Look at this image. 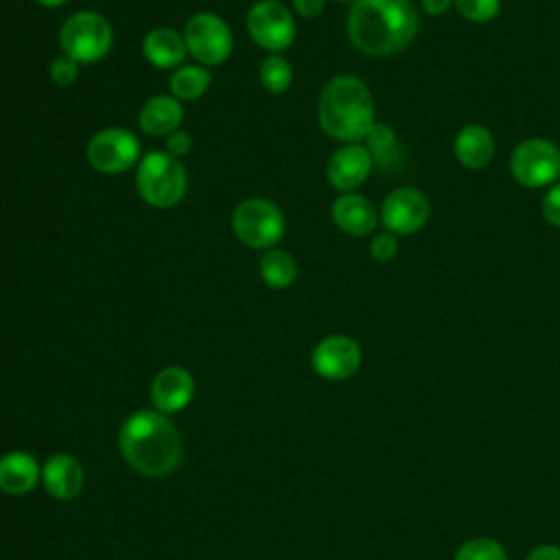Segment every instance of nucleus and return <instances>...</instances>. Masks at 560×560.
I'll return each mask as SVG.
<instances>
[{"label":"nucleus","mask_w":560,"mask_h":560,"mask_svg":"<svg viewBox=\"0 0 560 560\" xmlns=\"http://www.w3.org/2000/svg\"><path fill=\"white\" fill-rule=\"evenodd\" d=\"M346 31L352 46L368 57H387L405 50L420 31L411 0H354Z\"/></svg>","instance_id":"obj_1"},{"label":"nucleus","mask_w":560,"mask_h":560,"mask_svg":"<svg viewBox=\"0 0 560 560\" xmlns=\"http://www.w3.org/2000/svg\"><path fill=\"white\" fill-rule=\"evenodd\" d=\"M125 462L144 477H166L182 459V440L173 422L160 411L131 413L118 435Z\"/></svg>","instance_id":"obj_2"},{"label":"nucleus","mask_w":560,"mask_h":560,"mask_svg":"<svg viewBox=\"0 0 560 560\" xmlns=\"http://www.w3.org/2000/svg\"><path fill=\"white\" fill-rule=\"evenodd\" d=\"M317 122L332 140L363 142L376 122L370 88L354 74L328 79L317 101Z\"/></svg>","instance_id":"obj_3"},{"label":"nucleus","mask_w":560,"mask_h":560,"mask_svg":"<svg viewBox=\"0 0 560 560\" xmlns=\"http://www.w3.org/2000/svg\"><path fill=\"white\" fill-rule=\"evenodd\" d=\"M136 188L144 203L166 210L184 199L188 175L179 158L166 151H149L136 166Z\"/></svg>","instance_id":"obj_4"},{"label":"nucleus","mask_w":560,"mask_h":560,"mask_svg":"<svg viewBox=\"0 0 560 560\" xmlns=\"http://www.w3.org/2000/svg\"><path fill=\"white\" fill-rule=\"evenodd\" d=\"M114 44V31L105 15L96 11H77L72 13L61 31L59 46L61 52L74 59L79 66H90L107 57Z\"/></svg>","instance_id":"obj_5"},{"label":"nucleus","mask_w":560,"mask_h":560,"mask_svg":"<svg viewBox=\"0 0 560 560\" xmlns=\"http://www.w3.org/2000/svg\"><path fill=\"white\" fill-rule=\"evenodd\" d=\"M232 232L245 247L267 252L282 241L287 232V219L280 206L271 199L249 197L234 208Z\"/></svg>","instance_id":"obj_6"},{"label":"nucleus","mask_w":560,"mask_h":560,"mask_svg":"<svg viewBox=\"0 0 560 560\" xmlns=\"http://www.w3.org/2000/svg\"><path fill=\"white\" fill-rule=\"evenodd\" d=\"M510 173L523 188H549L560 179V147L547 138H527L510 155Z\"/></svg>","instance_id":"obj_7"},{"label":"nucleus","mask_w":560,"mask_h":560,"mask_svg":"<svg viewBox=\"0 0 560 560\" xmlns=\"http://www.w3.org/2000/svg\"><path fill=\"white\" fill-rule=\"evenodd\" d=\"M184 42L188 55L199 66H221L230 59L234 48V37L223 18L210 11L195 13L184 26Z\"/></svg>","instance_id":"obj_8"},{"label":"nucleus","mask_w":560,"mask_h":560,"mask_svg":"<svg viewBox=\"0 0 560 560\" xmlns=\"http://www.w3.org/2000/svg\"><path fill=\"white\" fill-rule=\"evenodd\" d=\"M85 158L94 171L105 175H120L131 166H138L142 147L133 131L125 127H105L88 140Z\"/></svg>","instance_id":"obj_9"},{"label":"nucleus","mask_w":560,"mask_h":560,"mask_svg":"<svg viewBox=\"0 0 560 560\" xmlns=\"http://www.w3.org/2000/svg\"><path fill=\"white\" fill-rule=\"evenodd\" d=\"M245 26L249 37L269 55H280L295 39V18L280 0H258L249 7Z\"/></svg>","instance_id":"obj_10"},{"label":"nucleus","mask_w":560,"mask_h":560,"mask_svg":"<svg viewBox=\"0 0 560 560\" xmlns=\"http://www.w3.org/2000/svg\"><path fill=\"white\" fill-rule=\"evenodd\" d=\"M431 217L429 197L413 186H398L389 190L378 208L383 228L396 236L420 232Z\"/></svg>","instance_id":"obj_11"},{"label":"nucleus","mask_w":560,"mask_h":560,"mask_svg":"<svg viewBox=\"0 0 560 560\" xmlns=\"http://www.w3.org/2000/svg\"><path fill=\"white\" fill-rule=\"evenodd\" d=\"M311 365L326 381L350 378L361 365V346L348 335L324 337L311 352Z\"/></svg>","instance_id":"obj_12"},{"label":"nucleus","mask_w":560,"mask_h":560,"mask_svg":"<svg viewBox=\"0 0 560 560\" xmlns=\"http://www.w3.org/2000/svg\"><path fill=\"white\" fill-rule=\"evenodd\" d=\"M374 168V160L365 144H341L326 162V179L339 192H354L365 184Z\"/></svg>","instance_id":"obj_13"},{"label":"nucleus","mask_w":560,"mask_h":560,"mask_svg":"<svg viewBox=\"0 0 560 560\" xmlns=\"http://www.w3.org/2000/svg\"><path fill=\"white\" fill-rule=\"evenodd\" d=\"M332 223L348 236H368L381 223L374 203L359 192H341L330 208Z\"/></svg>","instance_id":"obj_14"},{"label":"nucleus","mask_w":560,"mask_h":560,"mask_svg":"<svg viewBox=\"0 0 560 560\" xmlns=\"http://www.w3.org/2000/svg\"><path fill=\"white\" fill-rule=\"evenodd\" d=\"M195 394V381L188 370L168 365L160 370L151 383V400L160 413L182 411Z\"/></svg>","instance_id":"obj_15"},{"label":"nucleus","mask_w":560,"mask_h":560,"mask_svg":"<svg viewBox=\"0 0 560 560\" xmlns=\"http://www.w3.org/2000/svg\"><path fill=\"white\" fill-rule=\"evenodd\" d=\"M494 149L492 131L479 122L464 125L453 140V155L468 171L486 168L494 158Z\"/></svg>","instance_id":"obj_16"},{"label":"nucleus","mask_w":560,"mask_h":560,"mask_svg":"<svg viewBox=\"0 0 560 560\" xmlns=\"http://www.w3.org/2000/svg\"><path fill=\"white\" fill-rule=\"evenodd\" d=\"M42 481L50 497L70 501L83 488V468L68 453H55L46 459L42 468Z\"/></svg>","instance_id":"obj_17"},{"label":"nucleus","mask_w":560,"mask_h":560,"mask_svg":"<svg viewBox=\"0 0 560 560\" xmlns=\"http://www.w3.org/2000/svg\"><path fill=\"white\" fill-rule=\"evenodd\" d=\"M184 35L168 26H155L142 37V57L160 70L179 68L186 59Z\"/></svg>","instance_id":"obj_18"},{"label":"nucleus","mask_w":560,"mask_h":560,"mask_svg":"<svg viewBox=\"0 0 560 560\" xmlns=\"http://www.w3.org/2000/svg\"><path fill=\"white\" fill-rule=\"evenodd\" d=\"M182 120H184L182 101H177L171 94L151 96L138 114V127L147 136H155V138L171 136L173 131L179 129Z\"/></svg>","instance_id":"obj_19"},{"label":"nucleus","mask_w":560,"mask_h":560,"mask_svg":"<svg viewBox=\"0 0 560 560\" xmlns=\"http://www.w3.org/2000/svg\"><path fill=\"white\" fill-rule=\"evenodd\" d=\"M42 479V468L31 453L11 451L0 457V490L7 494H26Z\"/></svg>","instance_id":"obj_20"},{"label":"nucleus","mask_w":560,"mask_h":560,"mask_svg":"<svg viewBox=\"0 0 560 560\" xmlns=\"http://www.w3.org/2000/svg\"><path fill=\"white\" fill-rule=\"evenodd\" d=\"M210 72L206 66H199V63H182L179 68H175V72L171 74V81H168V90H171V96H175L177 101L182 103H188V101H197L201 98L208 88H210Z\"/></svg>","instance_id":"obj_21"},{"label":"nucleus","mask_w":560,"mask_h":560,"mask_svg":"<svg viewBox=\"0 0 560 560\" xmlns=\"http://www.w3.org/2000/svg\"><path fill=\"white\" fill-rule=\"evenodd\" d=\"M258 271L269 289H287L298 278V262L289 252L271 247L260 256Z\"/></svg>","instance_id":"obj_22"},{"label":"nucleus","mask_w":560,"mask_h":560,"mask_svg":"<svg viewBox=\"0 0 560 560\" xmlns=\"http://www.w3.org/2000/svg\"><path fill=\"white\" fill-rule=\"evenodd\" d=\"M365 147H368L374 164H378V166H392L400 155L398 136H396L394 127L387 122H374V127L370 129V133L365 138Z\"/></svg>","instance_id":"obj_23"},{"label":"nucleus","mask_w":560,"mask_h":560,"mask_svg":"<svg viewBox=\"0 0 560 560\" xmlns=\"http://www.w3.org/2000/svg\"><path fill=\"white\" fill-rule=\"evenodd\" d=\"M258 81L269 94H284L293 81V68L282 55H267L258 68Z\"/></svg>","instance_id":"obj_24"},{"label":"nucleus","mask_w":560,"mask_h":560,"mask_svg":"<svg viewBox=\"0 0 560 560\" xmlns=\"http://www.w3.org/2000/svg\"><path fill=\"white\" fill-rule=\"evenodd\" d=\"M455 560H508V553L499 540L479 536L466 540L455 551Z\"/></svg>","instance_id":"obj_25"},{"label":"nucleus","mask_w":560,"mask_h":560,"mask_svg":"<svg viewBox=\"0 0 560 560\" xmlns=\"http://www.w3.org/2000/svg\"><path fill=\"white\" fill-rule=\"evenodd\" d=\"M457 13L475 24L492 22L501 11V0H455Z\"/></svg>","instance_id":"obj_26"},{"label":"nucleus","mask_w":560,"mask_h":560,"mask_svg":"<svg viewBox=\"0 0 560 560\" xmlns=\"http://www.w3.org/2000/svg\"><path fill=\"white\" fill-rule=\"evenodd\" d=\"M398 245H400V243H398V236L392 234V232H387V230H383V232H378V234L372 236V241H370V256H372L376 262H389V260L396 258Z\"/></svg>","instance_id":"obj_27"},{"label":"nucleus","mask_w":560,"mask_h":560,"mask_svg":"<svg viewBox=\"0 0 560 560\" xmlns=\"http://www.w3.org/2000/svg\"><path fill=\"white\" fill-rule=\"evenodd\" d=\"M79 77V63L70 57H66L63 52L57 55L50 63V79L55 85H61V88H68L77 81Z\"/></svg>","instance_id":"obj_28"},{"label":"nucleus","mask_w":560,"mask_h":560,"mask_svg":"<svg viewBox=\"0 0 560 560\" xmlns=\"http://www.w3.org/2000/svg\"><path fill=\"white\" fill-rule=\"evenodd\" d=\"M540 214L549 225L560 228V179L549 188H545V195L540 201Z\"/></svg>","instance_id":"obj_29"},{"label":"nucleus","mask_w":560,"mask_h":560,"mask_svg":"<svg viewBox=\"0 0 560 560\" xmlns=\"http://www.w3.org/2000/svg\"><path fill=\"white\" fill-rule=\"evenodd\" d=\"M190 149H192L190 133L177 129L171 136H166V153H171L173 158H184L190 153Z\"/></svg>","instance_id":"obj_30"},{"label":"nucleus","mask_w":560,"mask_h":560,"mask_svg":"<svg viewBox=\"0 0 560 560\" xmlns=\"http://www.w3.org/2000/svg\"><path fill=\"white\" fill-rule=\"evenodd\" d=\"M291 2L295 13L302 18H317L326 7V0H291Z\"/></svg>","instance_id":"obj_31"},{"label":"nucleus","mask_w":560,"mask_h":560,"mask_svg":"<svg viewBox=\"0 0 560 560\" xmlns=\"http://www.w3.org/2000/svg\"><path fill=\"white\" fill-rule=\"evenodd\" d=\"M422 11L429 15H444L455 7V0H420Z\"/></svg>","instance_id":"obj_32"},{"label":"nucleus","mask_w":560,"mask_h":560,"mask_svg":"<svg viewBox=\"0 0 560 560\" xmlns=\"http://www.w3.org/2000/svg\"><path fill=\"white\" fill-rule=\"evenodd\" d=\"M527 560H560V547L556 545H538L529 551Z\"/></svg>","instance_id":"obj_33"},{"label":"nucleus","mask_w":560,"mask_h":560,"mask_svg":"<svg viewBox=\"0 0 560 560\" xmlns=\"http://www.w3.org/2000/svg\"><path fill=\"white\" fill-rule=\"evenodd\" d=\"M42 7H48V9H55V7H61V4H66L68 0H37Z\"/></svg>","instance_id":"obj_34"},{"label":"nucleus","mask_w":560,"mask_h":560,"mask_svg":"<svg viewBox=\"0 0 560 560\" xmlns=\"http://www.w3.org/2000/svg\"><path fill=\"white\" fill-rule=\"evenodd\" d=\"M337 2H350V4H352V2H354V0H337Z\"/></svg>","instance_id":"obj_35"}]
</instances>
